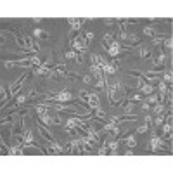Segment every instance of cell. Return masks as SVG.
<instances>
[{
    "label": "cell",
    "instance_id": "obj_1",
    "mask_svg": "<svg viewBox=\"0 0 173 173\" xmlns=\"http://www.w3.org/2000/svg\"><path fill=\"white\" fill-rule=\"evenodd\" d=\"M71 47H73V50H76V52H86V49H88V42H86L85 36L78 35V36H74V38L71 40Z\"/></svg>",
    "mask_w": 173,
    "mask_h": 173
},
{
    "label": "cell",
    "instance_id": "obj_2",
    "mask_svg": "<svg viewBox=\"0 0 173 173\" xmlns=\"http://www.w3.org/2000/svg\"><path fill=\"white\" fill-rule=\"evenodd\" d=\"M149 152H156V151H164V140L163 137H156V133L151 137V142L147 146Z\"/></svg>",
    "mask_w": 173,
    "mask_h": 173
},
{
    "label": "cell",
    "instance_id": "obj_3",
    "mask_svg": "<svg viewBox=\"0 0 173 173\" xmlns=\"http://www.w3.org/2000/svg\"><path fill=\"white\" fill-rule=\"evenodd\" d=\"M45 100H56V102H69V100H73V95H71V92L68 90H62L59 92V94H54V95H47L45 97Z\"/></svg>",
    "mask_w": 173,
    "mask_h": 173
},
{
    "label": "cell",
    "instance_id": "obj_4",
    "mask_svg": "<svg viewBox=\"0 0 173 173\" xmlns=\"http://www.w3.org/2000/svg\"><path fill=\"white\" fill-rule=\"evenodd\" d=\"M80 97L86 100V108H90V109H97V108H99V97H97V94L80 92Z\"/></svg>",
    "mask_w": 173,
    "mask_h": 173
},
{
    "label": "cell",
    "instance_id": "obj_5",
    "mask_svg": "<svg viewBox=\"0 0 173 173\" xmlns=\"http://www.w3.org/2000/svg\"><path fill=\"white\" fill-rule=\"evenodd\" d=\"M118 86L120 83L114 80V82H106V88H108V94H109V100H111L112 106H116V92H118Z\"/></svg>",
    "mask_w": 173,
    "mask_h": 173
},
{
    "label": "cell",
    "instance_id": "obj_6",
    "mask_svg": "<svg viewBox=\"0 0 173 173\" xmlns=\"http://www.w3.org/2000/svg\"><path fill=\"white\" fill-rule=\"evenodd\" d=\"M26 76H28V73H23L19 80H16L14 83H11V85H9V97H14L17 90H21V88H23V83L26 82Z\"/></svg>",
    "mask_w": 173,
    "mask_h": 173
},
{
    "label": "cell",
    "instance_id": "obj_7",
    "mask_svg": "<svg viewBox=\"0 0 173 173\" xmlns=\"http://www.w3.org/2000/svg\"><path fill=\"white\" fill-rule=\"evenodd\" d=\"M106 50H108V54L112 57V59H114V57H118V56L121 54L123 47H121V45H120V42H118V40L114 38V42H112V43H109L108 47H106Z\"/></svg>",
    "mask_w": 173,
    "mask_h": 173
},
{
    "label": "cell",
    "instance_id": "obj_8",
    "mask_svg": "<svg viewBox=\"0 0 173 173\" xmlns=\"http://www.w3.org/2000/svg\"><path fill=\"white\" fill-rule=\"evenodd\" d=\"M68 23H69V26H71V31H80V28H82V24H83V21L78 19V17H68Z\"/></svg>",
    "mask_w": 173,
    "mask_h": 173
},
{
    "label": "cell",
    "instance_id": "obj_9",
    "mask_svg": "<svg viewBox=\"0 0 173 173\" xmlns=\"http://www.w3.org/2000/svg\"><path fill=\"white\" fill-rule=\"evenodd\" d=\"M138 90L142 92V95H146V97H147V95H151V94H154V86H152V85H151V83H147V82H144V83H142V85L138 86Z\"/></svg>",
    "mask_w": 173,
    "mask_h": 173
},
{
    "label": "cell",
    "instance_id": "obj_10",
    "mask_svg": "<svg viewBox=\"0 0 173 173\" xmlns=\"http://www.w3.org/2000/svg\"><path fill=\"white\" fill-rule=\"evenodd\" d=\"M158 86H159V97H158V99H159V102H163L164 97H166V92H168V85H166L163 80H159V82H158Z\"/></svg>",
    "mask_w": 173,
    "mask_h": 173
},
{
    "label": "cell",
    "instance_id": "obj_11",
    "mask_svg": "<svg viewBox=\"0 0 173 173\" xmlns=\"http://www.w3.org/2000/svg\"><path fill=\"white\" fill-rule=\"evenodd\" d=\"M38 132H40V135H42L43 138H47V142H49V144L56 142V140H54V137H52V135L47 132V128H43V125H42V123H38Z\"/></svg>",
    "mask_w": 173,
    "mask_h": 173
},
{
    "label": "cell",
    "instance_id": "obj_12",
    "mask_svg": "<svg viewBox=\"0 0 173 173\" xmlns=\"http://www.w3.org/2000/svg\"><path fill=\"white\" fill-rule=\"evenodd\" d=\"M102 132H112L114 135H118L120 133V126L116 125V123H108V125H104V128H102Z\"/></svg>",
    "mask_w": 173,
    "mask_h": 173
},
{
    "label": "cell",
    "instance_id": "obj_13",
    "mask_svg": "<svg viewBox=\"0 0 173 173\" xmlns=\"http://www.w3.org/2000/svg\"><path fill=\"white\" fill-rule=\"evenodd\" d=\"M151 56H152V49H151V47H144V49H140V59H142V61L151 59Z\"/></svg>",
    "mask_w": 173,
    "mask_h": 173
},
{
    "label": "cell",
    "instance_id": "obj_14",
    "mask_svg": "<svg viewBox=\"0 0 173 173\" xmlns=\"http://www.w3.org/2000/svg\"><path fill=\"white\" fill-rule=\"evenodd\" d=\"M66 59H74L76 62H82V56L76 50H68L66 52Z\"/></svg>",
    "mask_w": 173,
    "mask_h": 173
},
{
    "label": "cell",
    "instance_id": "obj_15",
    "mask_svg": "<svg viewBox=\"0 0 173 173\" xmlns=\"http://www.w3.org/2000/svg\"><path fill=\"white\" fill-rule=\"evenodd\" d=\"M171 128H173V126H171V121H166V123L163 125V135L166 138H168V137L171 138Z\"/></svg>",
    "mask_w": 173,
    "mask_h": 173
},
{
    "label": "cell",
    "instance_id": "obj_16",
    "mask_svg": "<svg viewBox=\"0 0 173 173\" xmlns=\"http://www.w3.org/2000/svg\"><path fill=\"white\" fill-rule=\"evenodd\" d=\"M104 144L109 147V151L111 152H116L118 147H120V142H116V140H108V142H104Z\"/></svg>",
    "mask_w": 173,
    "mask_h": 173
},
{
    "label": "cell",
    "instance_id": "obj_17",
    "mask_svg": "<svg viewBox=\"0 0 173 173\" xmlns=\"http://www.w3.org/2000/svg\"><path fill=\"white\" fill-rule=\"evenodd\" d=\"M33 35L36 36V38H49V33L47 31H43V30H40V28H35Z\"/></svg>",
    "mask_w": 173,
    "mask_h": 173
},
{
    "label": "cell",
    "instance_id": "obj_18",
    "mask_svg": "<svg viewBox=\"0 0 173 173\" xmlns=\"http://www.w3.org/2000/svg\"><path fill=\"white\" fill-rule=\"evenodd\" d=\"M0 95H2V109H4V106L7 104V97H9V92L5 90L4 85H2V88H0Z\"/></svg>",
    "mask_w": 173,
    "mask_h": 173
},
{
    "label": "cell",
    "instance_id": "obj_19",
    "mask_svg": "<svg viewBox=\"0 0 173 173\" xmlns=\"http://www.w3.org/2000/svg\"><path fill=\"white\" fill-rule=\"evenodd\" d=\"M125 144L130 147V149H133V147L137 146V140H135V137H133V135H128V137L125 138Z\"/></svg>",
    "mask_w": 173,
    "mask_h": 173
},
{
    "label": "cell",
    "instance_id": "obj_20",
    "mask_svg": "<svg viewBox=\"0 0 173 173\" xmlns=\"http://www.w3.org/2000/svg\"><path fill=\"white\" fill-rule=\"evenodd\" d=\"M163 64H164V54H163V52H159L158 59L154 61V68H163Z\"/></svg>",
    "mask_w": 173,
    "mask_h": 173
},
{
    "label": "cell",
    "instance_id": "obj_21",
    "mask_svg": "<svg viewBox=\"0 0 173 173\" xmlns=\"http://www.w3.org/2000/svg\"><path fill=\"white\" fill-rule=\"evenodd\" d=\"M128 100H130V102H142V94H132V95H128Z\"/></svg>",
    "mask_w": 173,
    "mask_h": 173
},
{
    "label": "cell",
    "instance_id": "obj_22",
    "mask_svg": "<svg viewBox=\"0 0 173 173\" xmlns=\"http://www.w3.org/2000/svg\"><path fill=\"white\" fill-rule=\"evenodd\" d=\"M163 82L166 83V85L171 86V83H173V74H171V71H170V73H164V74H163Z\"/></svg>",
    "mask_w": 173,
    "mask_h": 173
},
{
    "label": "cell",
    "instance_id": "obj_23",
    "mask_svg": "<svg viewBox=\"0 0 173 173\" xmlns=\"http://www.w3.org/2000/svg\"><path fill=\"white\" fill-rule=\"evenodd\" d=\"M142 33L146 35V36H154L156 31H154V28H152V26H146V28L142 30Z\"/></svg>",
    "mask_w": 173,
    "mask_h": 173
},
{
    "label": "cell",
    "instance_id": "obj_24",
    "mask_svg": "<svg viewBox=\"0 0 173 173\" xmlns=\"http://www.w3.org/2000/svg\"><path fill=\"white\" fill-rule=\"evenodd\" d=\"M126 42L138 43V42H140V38H138V35H135V33H128V38H126Z\"/></svg>",
    "mask_w": 173,
    "mask_h": 173
},
{
    "label": "cell",
    "instance_id": "obj_25",
    "mask_svg": "<svg viewBox=\"0 0 173 173\" xmlns=\"http://www.w3.org/2000/svg\"><path fill=\"white\" fill-rule=\"evenodd\" d=\"M146 102L147 104H158V102H159V99H158V97H156V95H147V99H146Z\"/></svg>",
    "mask_w": 173,
    "mask_h": 173
},
{
    "label": "cell",
    "instance_id": "obj_26",
    "mask_svg": "<svg viewBox=\"0 0 173 173\" xmlns=\"http://www.w3.org/2000/svg\"><path fill=\"white\" fill-rule=\"evenodd\" d=\"M112 42H114V36H112L111 33H108V35H106V36H104V43H106L104 47H108L109 43H112Z\"/></svg>",
    "mask_w": 173,
    "mask_h": 173
},
{
    "label": "cell",
    "instance_id": "obj_27",
    "mask_svg": "<svg viewBox=\"0 0 173 173\" xmlns=\"http://www.w3.org/2000/svg\"><path fill=\"white\" fill-rule=\"evenodd\" d=\"M95 116L99 118V120H106V112H104L100 108H97L95 109Z\"/></svg>",
    "mask_w": 173,
    "mask_h": 173
},
{
    "label": "cell",
    "instance_id": "obj_28",
    "mask_svg": "<svg viewBox=\"0 0 173 173\" xmlns=\"http://www.w3.org/2000/svg\"><path fill=\"white\" fill-rule=\"evenodd\" d=\"M163 43H164V47L170 49V52H171V49H173V40H171V36H170V38H166V40H163Z\"/></svg>",
    "mask_w": 173,
    "mask_h": 173
},
{
    "label": "cell",
    "instance_id": "obj_29",
    "mask_svg": "<svg viewBox=\"0 0 173 173\" xmlns=\"http://www.w3.org/2000/svg\"><path fill=\"white\" fill-rule=\"evenodd\" d=\"M147 130H149V125H147V123H144V125H140L137 128V133H146Z\"/></svg>",
    "mask_w": 173,
    "mask_h": 173
},
{
    "label": "cell",
    "instance_id": "obj_30",
    "mask_svg": "<svg viewBox=\"0 0 173 173\" xmlns=\"http://www.w3.org/2000/svg\"><path fill=\"white\" fill-rule=\"evenodd\" d=\"M109 152H111V151H109V147L106 146V144H104V146L99 149V154H100V156H106V154H109Z\"/></svg>",
    "mask_w": 173,
    "mask_h": 173
},
{
    "label": "cell",
    "instance_id": "obj_31",
    "mask_svg": "<svg viewBox=\"0 0 173 173\" xmlns=\"http://www.w3.org/2000/svg\"><path fill=\"white\" fill-rule=\"evenodd\" d=\"M26 99H28V95H19V97H17L16 106H21V104H24V102H26Z\"/></svg>",
    "mask_w": 173,
    "mask_h": 173
},
{
    "label": "cell",
    "instance_id": "obj_32",
    "mask_svg": "<svg viewBox=\"0 0 173 173\" xmlns=\"http://www.w3.org/2000/svg\"><path fill=\"white\" fill-rule=\"evenodd\" d=\"M152 123H154L156 126L163 125V116H161V114H158V116H156V120H152Z\"/></svg>",
    "mask_w": 173,
    "mask_h": 173
},
{
    "label": "cell",
    "instance_id": "obj_33",
    "mask_svg": "<svg viewBox=\"0 0 173 173\" xmlns=\"http://www.w3.org/2000/svg\"><path fill=\"white\" fill-rule=\"evenodd\" d=\"M83 36H85V38H86V42L90 43V40H92V38H94V33H92V31H86V33H85V35H83Z\"/></svg>",
    "mask_w": 173,
    "mask_h": 173
},
{
    "label": "cell",
    "instance_id": "obj_34",
    "mask_svg": "<svg viewBox=\"0 0 173 173\" xmlns=\"http://www.w3.org/2000/svg\"><path fill=\"white\" fill-rule=\"evenodd\" d=\"M161 111H163V104H158V106H154V114H159Z\"/></svg>",
    "mask_w": 173,
    "mask_h": 173
},
{
    "label": "cell",
    "instance_id": "obj_35",
    "mask_svg": "<svg viewBox=\"0 0 173 173\" xmlns=\"http://www.w3.org/2000/svg\"><path fill=\"white\" fill-rule=\"evenodd\" d=\"M132 109H133V102H126V104H125V111L130 112Z\"/></svg>",
    "mask_w": 173,
    "mask_h": 173
},
{
    "label": "cell",
    "instance_id": "obj_36",
    "mask_svg": "<svg viewBox=\"0 0 173 173\" xmlns=\"http://www.w3.org/2000/svg\"><path fill=\"white\" fill-rule=\"evenodd\" d=\"M82 80H83V82H85V83H86V85H88V83H90V82H92V76H88V74H86V76H83V78H82Z\"/></svg>",
    "mask_w": 173,
    "mask_h": 173
},
{
    "label": "cell",
    "instance_id": "obj_37",
    "mask_svg": "<svg viewBox=\"0 0 173 173\" xmlns=\"http://www.w3.org/2000/svg\"><path fill=\"white\" fill-rule=\"evenodd\" d=\"M159 43H163V38H154L152 40V45H159Z\"/></svg>",
    "mask_w": 173,
    "mask_h": 173
},
{
    "label": "cell",
    "instance_id": "obj_38",
    "mask_svg": "<svg viewBox=\"0 0 173 173\" xmlns=\"http://www.w3.org/2000/svg\"><path fill=\"white\" fill-rule=\"evenodd\" d=\"M142 109H144V111H149V104L144 102V104H142Z\"/></svg>",
    "mask_w": 173,
    "mask_h": 173
}]
</instances>
